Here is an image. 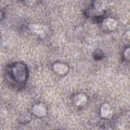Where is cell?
I'll return each instance as SVG.
<instances>
[{
    "mask_svg": "<svg viewBox=\"0 0 130 130\" xmlns=\"http://www.w3.org/2000/svg\"><path fill=\"white\" fill-rule=\"evenodd\" d=\"M13 74L16 80L18 81L24 80L25 77V72L24 67L21 64L16 66L13 69Z\"/></svg>",
    "mask_w": 130,
    "mask_h": 130,
    "instance_id": "obj_1",
    "label": "cell"
},
{
    "mask_svg": "<svg viewBox=\"0 0 130 130\" xmlns=\"http://www.w3.org/2000/svg\"><path fill=\"white\" fill-rule=\"evenodd\" d=\"M32 112L36 116L42 117L46 115L47 110L44 105L42 104H38L33 107Z\"/></svg>",
    "mask_w": 130,
    "mask_h": 130,
    "instance_id": "obj_2",
    "label": "cell"
},
{
    "mask_svg": "<svg viewBox=\"0 0 130 130\" xmlns=\"http://www.w3.org/2000/svg\"><path fill=\"white\" fill-rule=\"evenodd\" d=\"M101 116L105 118H111L113 115V111L110 106L107 103L103 105L101 108Z\"/></svg>",
    "mask_w": 130,
    "mask_h": 130,
    "instance_id": "obj_3",
    "label": "cell"
},
{
    "mask_svg": "<svg viewBox=\"0 0 130 130\" xmlns=\"http://www.w3.org/2000/svg\"><path fill=\"white\" fill-rule=\"evenodd\" d=\"M53 69L56 73L59 75H63L68 72V67L65 64L56 63L53 66Z\"/></svg>",
    "mask_w": 130,
    "mask_h": 130,
    "instance_id": "obj_4",
    "label": "cell"
},
{
    "mask_svg": "<svg viewBox=\"0 0 130 130\" xmlns=\"http://www.w3.org/2000/svg\"><path fill=\"white\" fill-rule=\"evenodd\" d=\"M74 103L77 106H83L87 102V98L85 95L83 93H79L76 95L74 98Z\"/></svg>",
    "mask_w": 130,
    "mask_h": 130,
    "instance_id": "obj_5",
    "label": "cell"
},
{
    "mask_svg": "<svg viewBox=\"0 0 130 130\" xmlns=\"http://www.w3.org/2000/svg\"><path fill=\"white\" fill-rule=\"evenodd\" d=\"M104 24L107 29L112 30L115 28L117 25V22L114 19L108 18L105 20Z\"/></svg>",
    "mask_w": 130,
    "mask_h": 130,
    "instance_id": "obj_6",
    "label": "cell"
},
{
    "mask_svg": "<svg viewBox=\"0 0 130 130\" xmlns=\"http://www.w3.org/2000/svg\"><path fill=\"white\" fill-rule=\"evenodd\" d=\"M30 29L41 36L44 35V27L43 26L38 24H31L30 27Z\"/></svg>",
    "mask_w": 130,
    "mask_h": 130,
    "instance_id": "obj_7",
    "label": "cell"
},
{
    "mask_svg": "<svg viewBox=\"0 0 130 130\" xmlns=\"http://www.w3.org/2000/svg\"><path fill=\"white\" fill-rule=\"evenodd\" d=\"M97 3V4H95V8L98 9V10H102L103 9H104V5L103 4H102V2H96Z\"/></svg>",
    "mask_w": 130,
    "mask_h": 130,
    "instance_id": "obj_8",
    "label": "cell"
},
{
    "mask_svg": "<svg viewBox=\"0 0 130 130\" xmlns=\"http://www.w3.org/2000/svg\"><path fill=\"white\" fill-rule=\"evenodd\" d=\"M124 56L126 59H129V48H127L124 52Z\"/></svg>",
    "mask_w": 130,
    "mask_h": 130,
    "instance_id": "obj_9",
    "label": "cell"
}]
</instances>
